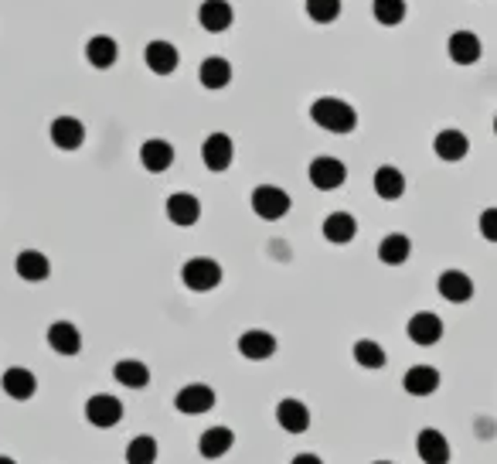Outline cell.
Listing matches in <instances>:
<instances>
[{
  "instance_id": "6da1fadb",
  "label": "cell",
  "mask_w": 497,
  "mask_h": 464,
  "mask_svg": "<svg viewBox=\"0 0 497 464\" xmlns=\"http://www.w3.org/2000/svg\"><path fill=\"white\" fill-rule=\"evenodd\" d=\"M310 123L317 130H324L327 137H351V133L361 127V113L358 106L345 99V96H317L310 103Z\"/></svg>"
},
{
  "instance_id": "7a4b0ae2",
  "label": "cell",
  "mask_w": 497,
  "mask_h": 464,
  "mask_svg": "<svg viewBox=\"0 0 497 464\" xmlns=\"http://www.w3.org/2000/svg\"><path fill=\"white\" fill-rule=\"evenodd\" d=\"M177 284L191 294H215L225 284V263L208 253H191L177 266Z\"/></svg>"
},
{
  "instance_id": "3957f363",
  "label": "cell",
  "mask_w": 497,
  "mask_h": 464,
  "mask_svg": "<svg viewBox=\"0 0 497 464\" xmlns=\"http://www.w3.org/2000/svg\"><path fill=\"white\" fill-rule=\"evenodd\" d=\"M293 195L276 185V181H260L252 192H249V216L260 219V225H280L283 219L293 216Z\"/></svg>"
},
{
  "instance_id": "277c9868",
  "label": "cell",
  "mask_w": 497,
  "mask_h": 464,
  "mask_svg": "<svg viewBox=\"0 0 497 464\" xmlns=\"http://www.w3.org/2000/svg\"><path fill=\"white\" fill-rule=\"evenodd\" d=\"M347 181H351V168H347L345 157L338 154H314L307 164V185L321 195H334L341 192Z\"/></svg>"
},
{
  "instance_id": "5b68a950",
  "label": "cell",
  "mask_w": 497,
  "mask_h": 464,
  "mask_svg": "<svg viewBox=\"0 0 497 464\" xmlns=\"http://www.w3.org/2000/svg\"><path fill=\"white\" fill-rule=\"evenodd\" d=\"M160 212L174 229H195L205 219V199L191 188H171L160 201Z\"/></svg>"
},
{
  "instance_id": "8992f818",
  "label": "cell",
  "mask_w": 497,
  "mask_h": 464,
  "mask_svg": "<svg viewBox=\"0 0 497 464\" xmlns=\"http://www.w3.org/2000/svg\"><path fill=\"white\" fill-rule=\"evenodd\" d=\"M236 157H238L236 137L225 130L205 133V140H201V147H198V161H201V168H205L208 175H229V171L236 168Z\"/></svg>"
},
{
  "instance_id": "52a82bcc",
  "label": "cell",
  "mask_w": 497,
  "mask_h": 464,
  "mask_svg": "<svg viewBox=\"0 0 497 464\" xmlns=\"http://www.w3.org/2000/svg\"><path fill=\"white\" fill-rule=\"evenodd\" d=\"M48 140L58 154H79L89 144V123L75 113H58L48 120Z\"/></svg>"
},
{
  "instance_id": "ba28073f",
  "label": "cell",
  "mask_w": 497,
  "mask_h": 464,
  "mask_svg": "<svg viewBox=\"0 0 497 464\" xmlns=\"http://www.w3.org/2000/svg\"><path fill=\"white\" fill-rule=\"evenodd\" d=\"M11 270H14V277L21 280V284H31V287H44L48 280H51V273H55V260L38 249V246H21L18 253H14V260H11Z\"/></svg>"
},
{
  "instance_id": "9c48e42d",
  "label": "cell",
  "mask_w": 497,
  "mask_h": 464,
  "mask_svg": "<svg viewBox=\"0 0 497 464\" xmlns=\"http://www.w3.org/2000/svg\"><path fill=\"white\" fill-rule=\"evenodd\" d=\"M136 164H140V171H147L153 177L167 175L177 164V144L167 137H147L136 147Z\"/></svg>"
},
{
  "instance_id": "30bf717a",
  "label": "cell",
  "mask_w": 497,
  "mask_h": 464,
  "mask_svg": "<svg viewBox=\"0 0 497 464\" xmlns=\"http://www.w3.org/2000/svg\"><path fill=\"white\" fill-rule=\"evenodd\" d=\"M236 352L245 362H269L273 355L280 352V338L273 328H262V325H249L242 328L236 338Z\"/></svg>"
},
{
  "instance_id": "8fae6325",
  "label": "cell",
  "mask_w": 497,
  "mask_h": 464,
  "mask_svg": "<svg viewBox=\"0 0 497 464\" xmlns=\"http://www.w3.org/2000/svg\"><path fill=\"white\" fill-rule=\"evenodd\" d=\"M44 345L55 355H62V358H75V355L82 352L86 338H82V328L72 318H51L44 325Z\"/></svg>"
},
{
  "instance_id": "7c38bea8",
  "label": "cell",
  "mask_w": 497,
  "mask_h": 464,
  "mask_svg": "<svg viewBox=\"0 0 497 464\" xmlns=\"http://www.w3.org/2000/svg\"><path fill=\"white\" fill-rule=\"evenodd\" d=\"M144 66L157 79H171L181 72V48L171 38H151L144 44Z\"/></svg>"
},
{
  "instance_id": "4fadbf2b",
  "label": "cell",
  "mask_w": 497,
  "mask_h": 464,
  "mask_svg": "<svg viewBox=\"0 0 497 464\" xmlns=\"http://www.w3.org/2000/svg\"><path fill=\"white\" fill-rule=\"evenodd\" d=\"M358 232H361V222L354 212H347V208H330L324 219H321V240L327 246H351L358 240Z\"/></svg>"
},
{
  "instance_id": "5bb4252c",
  "label": "cell",
  "mask_w": 497,
  "mask_h": 464,
  "mask_svg": "<svg viewBox=\"0 0 497 464\" xmlns=\"http://www.w3.org/2000/svg\"><path fill=\"white\" fill-rule=\"evenodd\" d=\"M198 75V86L208 89V92H221V89L232 86V79H236V66H232V59H225V55H205L195 68Z\"/></svg>"
},
{
  "instance_id": "9a60e30c",
  "label": "cell",
  "mask_w": 497,
  "mask_h": 464,
  "mask_svg": "<svg viewBox=\"0 0 497 464\" xmlns=\"http://www.w3.org/2000/svg\"><path fill=\"white\" fill-rule=\"evenodd\" d=\"M406 334H409L412 345L419 349H430V345H439L443 334H447V325L436 311H415L409 321H406Z\"/></svg>"
},
{
  "instance_id": "2e32d148",
  "label": "cell",
  "mask_w": 497,
  "mask_h": 464,
  "mask_svg": "<svg viewBox=\"0 0 497 464\" xmlns=\"http://www.w3.org/2000/svg\"><path fill=\"white\" fill-rule=\"evenodd\" d=\"M232 24H236L232 0H201L198 4V28L205 35H229Z\"/></svg>"
},
{
  "instance_id": "e0dca14e",
  "label": "cell",
  "mask_w": 497,
  "mask_h": 464,
  "mask_svg": "<svg viewBox=\"0 0 497 464\" xmlns=\"http://www.w3.org/2000/svg\"><path fill=\"white\" fill-rule=\"evenodd\" d=\"M215 403H218V393H215V386H208V382H188V386H181L177 397H174L177 413H188V417H201V413L215 410Z\"/></svg>"
},
{
  "instance_id": "ac0fdd59",
  "label": "cell",
  "mask_w": 497,
  "mask_h": 464,
  "mask_svg": "<svg viewBox=\"0 0 497 464\" xmlns=\"http://www.w3.org/2000/svg\"><path fill=\"white\" fill-rule=\"evenodd\" d=\"M447 55H450V62L460 68H470L480 62V55H484V44L477 38V31L470 28H456L447 35Z\"/></svg>"
},
{
  "instance_id": "d6986e66",
  "label": "cell",
  "mask_w": 497,
  "mask_h": 464,
  "mask_svg": "<svg viewBox=\"0 0 497 464\" xmlns=\"http://www.w3.org/2000/svg\"><path fill=\"white\" fill-rule=\"evenodd\" d=\"M406 188H409V177H406V171L399 164H378L371 171V192H375V199L399 201L406 195Z\"/></svg>"
},
{
  "instance_id": "ffe728a7",
  "label": "cell",
  "mask_w": 497,
  "mask_h": 464,
  "mask_svg": "<svg viewBox=\"0 0 497 464\" xmlns=\"http://www.w3.org/2000/svg\"><path fill=\"white\" fill-rule=\"evenodd\" d=\"M82 59H86V66L92 72H109L120 62V42L113 35H92L82 44Z\"/></svg>"
},
{
  "instance_id": "44dd1931",
  "label": "cell",
  "mask_w": 497,
  "mask_h": 464,
  "mask_svg": "<svg viewBox=\"0 0 497 464\" xmlns=\"http://www.w3.org/2000/svg\"><path fill=\"white\" fill-rule=\"evenodd\" d=\"M0 389H4V397L18 399V403H27V399L38 393V376H35V369H27V366H7V369L0 373Z\"/></svg>"
},
{
  "instance_id": "7402d4cb",
  "label": "cell",
  "mask_w": 497,
  "mask_h": 464,
  "mask_svg": "<svg viewBox=\"0 0 497 464\" xmlns=\"http://www.w3.org/2000/svg\"><path fill=\"white\" fill-rule=\"evenodd\" d=\"M86 421L99 430H109L123 421V403L113 397V393H92L86 399Z\"/></svg>"
},
{
  "instance_id": "603a6c76",
  "label": "cell",
  "mask_w": 497,
  "mask_h": 464,
  "mask_svg": "<svg viewBox=\"0 0 497 464\" xmlns=\"http://www.w3.org/2000/svg\"><path fill=\"white\" fill-rule=\"evenodd\" d=\"M432 154L439 157L443 164H456V161H463L470 154V137L463 130H456V127H443L432 137Z\"/></svg>"
},
{
  "instance_id": "cb8c5ba5",
  "label": "cell",
  "mask_w": 497,
  "mask_h": 464,
  "mask_svg": "<svg viewBox=\"0 0 497 464\" xmlns=\"http://www.w3.org/2000/svg\"><path fill=\"white\" fill-rule=\"evenodd\" d=\"M415 454L423 464H450V441L443 430L436 427H423L415 434Z\"/></svg>"
},
{
  "instance_id": "d4e9b609",
  "label": "cell",
  "mask_w": 497,
  "mask_h": 464,
  "mask_svg": "<svg viewBox=\"0 0 497 464\" xmlns=\"http://www.w3.org/2000/svg\"><path fill=\"white\" fill-rule=\"evenodd\" d=\"M436 294L443 297V301H450V304H467L470 297H474V280H470V273H463V270H443L439 277H436Z\"/></svg>"
},
{
  "instance_id": "484cf974",
  "label": "cell",
  "mask_w": 497,
  "mask_h": 464,
  "mask_svg": "<svg viewBox=\"0 0 497 464\" xmlns=\"http://www.w3.org/2000/svg\"><path fill=\"white\" fill-rule=\"evenodd\" d=\"M113 379L123 386V389H147L151 386V366L144 362V358H133V355H127V358H116L113 362Z\"/></svg>"
},
{
  "instance_id": "4316f807",
  "label": "cell",
  "mask_w": 497,
  "mask_h": 464,
  "mask_svg": "<svg viewBox=\"0 0 497 464\" xmlns=\"http://www.w3.org/2000/svg\"><path fill=\"white\" fill-rule=\"evenodd\" d=\"M276 423L286 434H307L310 430V406L297 397H283L276 403Z\"/></svg>"
},
{
  "instance_id": "83f0119b",
  "label": "cell",
  "mask_w": 497,
  "mask_h": 464,
  "mask_svg": "<svg viewBox=\"0 0 497 464\" xmlns=\"http://www.w3.org/2000/svg\"><path fill=\"white\" fill-rule=\"evenodd\" d=\"M236 447V434L229 430V427H208V430H201V437H198V454L205 458V461H218V458H225L229 451Z\"/></svg>"
},
{
  "instance_id": "f1b7e54d",
  "label": "cell",
  "mask_w": 497,
  "mask_h": 464,
  "mask_svg": "<svg viewBox=\"0 0 497 464\" xmlns=\"http://www.w3.org/2000/svg\"><path fill=\"white\" fill-rule=\"evenodd\" d=\"M375 256H378V263L382 266H402L409 263L412 256V240L406 232H385L378 246H375Z\"/></svg>"
},
{
  "instance_id": "f546056e",
  "label": "cell",
  "mask_w": 497,
  "mask_h": 464,
  "mask_svg": "<svg viewBox=\"0 0 497 464\" xmlns=\"http://www.w3.org/2000/svg\"><path fill=\"white\" fill-rule=\"evenodd\" d=\"M402 389L409 393V397H432L436 389H439V369L436 366H409L406 369V376H402Z\"/></svg>"
},
{
  "instance_id": "4dcf8cb0",
  "label": "cell",
  "mask_w": 497,
  "mask_h": 464,
  "mask_svg": "<svg viewBox=\"0 0 497 464\" xmlns=\"http://www.w3.org/2000/svg\"><path fill=\"white\" fill-rule=\"evenodd\" d=\"M351 358H354L358 369H368V373H378V369L389 366V352H385L382 342H375V338H358V342L351 345Z\"/></svg>"
},
{
  "instance_id": "1f68e13d",
  "label": "cell",
  "mask_w": 497,
  "mask_h": 464,
  "mask_svg": "<svg viewBox=\"0 0 497 464\" xmlns=\"http://www.w3.org/2000/svg\"><path fill=\"white\" fill-rule=\"evenodd\" d=\"M371 18L378 28L395 31L409 21V0H371Z\"/></svg>"
},
{
  "instance_id": "d6a6232c",
  "label": "cell",
  "mask_w": 497,
  "mask_h": 464,
  "mask_svg": "<svg viewBox=\"0 0 497 464\" xmlns=\"http://www.w3.org/2000/svg\"><path fill=\"white\" fill-rule=\"evenodd\" d=\"M307 18L321 28H330L345 18V0H303Z\"/></svg>"
},
{
  "instance_id": "836d02e7",
  "label": "cell",
  "mask_w": 497,
  "mask_h": 464,
  "mask_svg": "<svg viewBox=\"0 0 497 464\" xmlns=\"http://www.w3.org/2000/svg\"><path fill=\"white\" fill-rule=\"evenodd\" d=\"M157 458H160V447L151 434H136L127 444V464H157Z\"/></svg>"
},
{
  "instance_id": "e575fe53",
  "label": "cell",
  "mask_w": 497,
  "mask_h": 464,
  "mask_svg": "<svg viewBox=\"0 0 497 464\" xmlns=\"http://www.w3.org/2000/svg\"><path fill=\"white\" fill-rule=\"evenodd\" d=\"M477 229H480V236H484L487 243H497V205H491V208H484V212H480Z\"/></svg>"
},
{
  "instance_id": "d590c367",
  "label": "cell",
  "mask_w": 497,
  "mask_h": 464,
  "mask_svg": "<svg viewBox=\"0 0 497 464\" xmlns=\"http://www.w3.org/2000/svg\"><path fill=\"white\" fill-rule=\"evenodd\" d=\"M290 464H324V458H317V454H310V451H303V454H297Z\"/></svg>"
},
{
  "instance_id": "8d00e7d4",
  "label": "cell",
  "mask_w": 497,
  "mask_h": 464,
  "mask_svg": "<svg viewBox=\"0 0 497 464\" xmlns=\"http://www.w3.org/2000/svg\"><path fill=\"white\" fill-rule=\"evenodd\" d=\"M0 464H18L14 458H7V454H0Z\"/></svg>"
},
{
  "instance_id": "74e56055",
  "label": "cell",
  "mask_w": 497,
  "mask_h": 464,
  "mask_svg": "<svg viewBox=\"0 0 497 464\" xmlns=\"http://www.w3.org/2000/svg\"><path fill=\"white\" fill-rule=\"evenodd\" d=\"M494 137H497V116H494Z\"/></svg>"
},
{
  "instance_id": "f35d334b",
  "label": "cell",
  "mask_w": 497,
  "mask_h": 464,
  "mask_svg": "<svg viewBox=\"0 0 497 464\" xmlns=\"http://www.w3.org/2000/svg\"><path fill=\"white\" fill-rule=\"evenodd\" d=\"M375 464H392V461H375Z\"/></svg>"
}]
</instances>
